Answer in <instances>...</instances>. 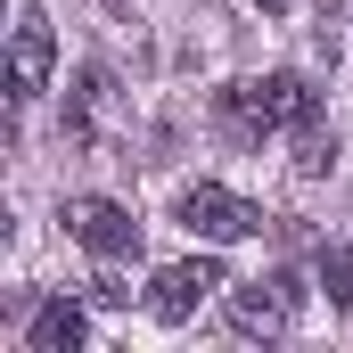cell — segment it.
I'll list each match as a JSON object with an SVG mask.
<instances>
[{"instance_id": "obj_11", "label": "cell", "mask_w": 353, "mask_h": 353, "mask_svg": "<svg viewBox=\"0 0 353 353\" xmlns=\"http://www.w3.org/2000/svg\"><path fill=\"white\" fill-rule=\"evenodd\" d=\"M255 8H263V17H288V8H296V0H255Z\"/></svg>"}, {"instance_id": "obj_5", "label": "cell", "mask_w": 353, "mask_h": 353, "mask_svg": "<svg viewBox=\"0 0 353 353\" xmlns=\"http://www.w3.org/2000/svg\"><path fill=\"white\" fill-rule=\"evenodd\" d=\"M296 271H271V279H247L239 296H230V329L239 337H279L288 321H296Z\"/></svg>"}, {"instance_id": "obj_1", "label": "cell", "mask_w": 353, "mask_h": 353, "mask_svg": "<svg viewBox=\"0 0 353 353\" xmlns=\"http://www.w3.org/2000/svg\"><path fill=\"white\" fill-rule=\"evenodd\" d=\"M214 115H222V132L239 140V148H255L263 132H296L304 115H321V99L304 90V74H263V83H222L214 90Z\"/></svg>"}, {"instance_id": "obj_6", "label": "cell", "mask_w": 353, "mask_h": 353, "mask_svg": "<svg viewBox=\"0 0 353 353\" xmlns=\"http://www.w3.org/2000/svg\"><path fill=\"white\" fill-rule=\"evenodd\" d=\"M66 230L83 239L90 255H107V263H115V255H140V222H132L115 197H66Z\"/></svg>"}, {"instance_id": "obj_4", "label": "cell", "mask_w": 353, "mask_h": 353, "mask_svg": "<svg viewBox=\"0 0 353 353\" xmlns=\"http://www.w3.org/2000/svg\"><path fill=\"white\" fill-rule=\"evenodd\" d=\"M214 288H230L214 255H189V263H165V271H157V288H148V312H157L165 329H181V321H189V312H197V304H205Z\"/></svg>"}, {"instance_id": "obj_8", "label": "cell", "mask_w": 353, "mask_h": 353, "mask_svg": "<svg viewBox=\"0 0 353 353\" xmlns=\"http://www.w3.org/2000/svg\"><path fill=\"white\" fill-rule=\"evenodd\" d=\"M329 165H337V132H329L321 115H304V123H296V173H304V181H321Z\"/></svg>"}, {"instance_id": "obj_3", "label": "cell", "mask_w": 353, "mask_h": 353, "mask_svg": "<svg viewBox=\"0 0 353 353\" xmlns=\"http://www.w3.org/2000/svg\"><path fill=\"white\" fill-rule=\"evenodd\" d=\"M50 66H58V41H50V17L41 8H17V41H8V99L33 107L50 90Z\"/></svg>"}, {"instance_id": "obj_10", "label": "cell", "mask_w": 353, "mask_h": 353, "mask_svg": "<svg viewBox=\"0 0 353 353\" xmlns=\"http://www.w3.org/2000/svg\"><path fill=\"white\" fill-rule=\"evenodd\" d=\"M90 304H132V288H123L115 271H99V279H90Z\"/></svg>"}, {"instance_id": "obj_7", "label": "cell", "mask_w": 353, "mask_h": 353, "mask_svg": "<svg viewBox=\"0 0 353 353\" xmlns=\"http://www.w3.org/2000/svg\"><path fill=\"white\" fill-rule=\"evenodd\" d=\"M83 337H90V321H83L74 296H50V304L33 312V329H25V345H33V353H83Z\"/></svg>"}, {"instance_id": "obj_9", "label": "cell", "mask_w": 353, "mask_h": 353, "mask_svg": "<svg viewBox=\"0 0 353 353\" xmlns=\"http://www.w3.org/2000/svg\"><path fill=\"white\" fill-rule=\"evenodd\" d=\"M321 296H329V312L353 304V247H321Z\"/></svg>"}, {"instance_id": "obj_2", "label": "cell", "mask_w": 353, "mask_h": 353, "mask_svg": "<svg viewBox=\"0 0 353 353\" xmlns=\"http://www.w3.org/2000/svg\"><path fill=\"white\" fill-rule=\"evenodd\" d=\"M173 222L189 230V239H214V247H222V239H255V230H263V205H247L239 189L189 181V189L173 197Z\"/></svg>"}]
</instances>
